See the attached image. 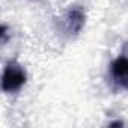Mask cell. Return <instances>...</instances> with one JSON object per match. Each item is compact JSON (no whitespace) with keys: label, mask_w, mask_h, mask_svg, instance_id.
I'll return each mask as SVG.
<instances>
[{"label":"cell","mask_w":128,"mask_h":128,"mask_svg":"<svg viewBox=\"0 0 128 128\" xmlns=\"http://www.w3.org/2000/svg\"><path fill=\"white\" fill-rule=\"evenodd\" d=\"M26 72L17 63H9L3 71L2 77V89L5 92H17L26 83Z\"/></svg>","instance_id":"1"},{"label":"cell","mask_w":128,"mask_h":128,"mask_svg":"<svg viewBox=\"0 0 128 128\" xmlns=\"http://www.w3.org/2000/svg\"><path fill=\"white\" fill-rule=\"evenodd\" d=\"M84 20H86V15H84L83 8L82 6H72L66 12V15L63 17V27H65V32L68 35L78 33L84 26Z\"/></svg>","instance_id":"2"},{"label":"cell","mask_w":128,"mask_h":128,"mask_svg":"<svg viewBox=\"0 0 128 128\" xmlns=\"http://www.w3.org/2000/svg\"><path fill=\"white\" fill-rule=\"evenodd\" d=\"M113 83L120 89H128V57H118L110 66Z\"/></svg>","instance_id":"3"}]
</instances>
